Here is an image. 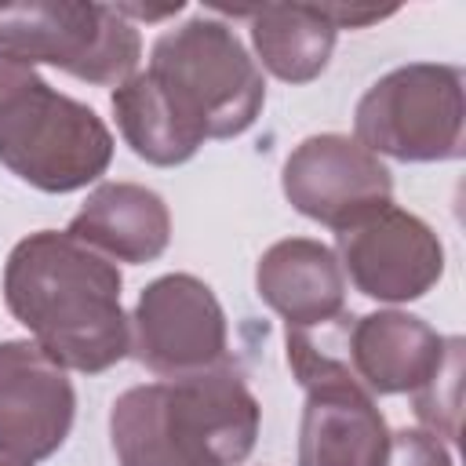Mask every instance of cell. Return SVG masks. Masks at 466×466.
Instances as JSON below:
<instances>
[{
	"label": "cell",
	"instance_id": "8992f818",
	"mask_svg": "<svg viewBox=\"0 0 466 466\" xmlns=\"http://www.w3.org/2000/svg\"><path fill=\"white\" fill-rule=\"evenodd\" d=\"M288 364L306 390L299 466H382L390 430L350 357L331 353L309 328H288Z\"/></svg>",
	"mask_w": 466,
	"mask_h": 466
},
{
	"label": "cell",
	"instance_id": "e0dca14e",
	"mask_svg": "<svg viewBox=\"0 0 466 466\" xmlns=\"http://www.w3.org/2000/svg\"><path fill=\"white\" fill-rule=\"evenodd\" d=\"M459 400H462V339H448L444 360L415 390V415L433 437L455 441L459 437Z\"/></svg>",
	"mask_w": 466,
	"mask_h": 466
},
{
	"label": "cell",
	"instance_id": "30bf717a",
	"mask_svg": "<svg viewBox=\"0 0 466 466\" xmlns=\"http://www.w3.org/2000/svg\"><path fill=\"white\" fill-rule=\"evenodd\" d=\"M339 266L350 273L360 295L379 302H408L441 280L444 248L419 215L390 204L339 233Z\"/></svg>",
	"mask_w": 466,
	"mask_h": 466
},
{
	"label": "cell",
	"instance_id": "ac0fdd59",
	"mask_svg": "<svg viewBox=\"0 0 466 466\" xmlns=\"http://www.w3.org/2000/svg\"><path fill=\"white\" fill-rule=\"evenodd\" d=\"M382 466H451V455L444 441L430 430H397L390 433V451Z\"/></svg>",
	"mask_w": 466,
	"mask_h": 466
},
{
	"label": "cell",
	"instance_id": "3957f363",
	"mask_svg": "<svg viewBox=\"0 0 466 466\" xmlns=\"http://www.w3.org/2000/svg\"><path fill=\"white\" fill-rule=\"evenodd\" d=\"M113 160L98 113L55 91L33 66L0 55V164L44 193H73Z\"/></svg>",
	"mask_w": 466,
	"mask_h": 466
},
{
	"label": "cell",
	"instance_id": "9a60e30c",
	"mask_svg": "<svg viewBox=\"0 0 466 466\" xmlns=\"http://www.w3.org/2000/svg\"><path fill=\"white\" fill-rule=\"evenodd\" d=\"M229 15L251 18V44L277 80L309 84L335 51L339 29L324 18L320 4H266Z\"/></svg>",
	"mask_w": 466,
	"mask_h": 466
},
{
	"label": "cell",
	"instance_id": "ffe728a7",
	"mask_svg": "<svg viewBox=\"0 0 466 466\" xmlns=\"http://www.w3.org/2000/svg\"><path fill=\"white\" fill-rule=\"evenodd\" d=\"M0 466H33V462H22V459H11V455H0Z\"/></svg>",
	"mask_w": 466,
	"mask_h": 466
},
{
	"label": "cell",
	"instance_id": "5bb4252c",
	"mask_svg": "<svg viewBox=\"0 0 466 466\" xmlns=\"http://www.w3.org/2000/svg\"><path fill=\"white\" fill-rule=\"evenodd\" d=\"M69 237L116 262H153L171 240V215L160 193L138 182H102L73 215Z\"/></svg>",
	"mask_w": 466,
	"mask_h": 466
},
{
	"label": "cell",
	"instance_id": "7a4b0ae2",
	"mask_svg": "<svg viewBox=\"0 0 466 466\" xmlns=\"http://www.w3.org/2000/svg\"><path fill=\"white\" fill-rule=\"evenodd\" d=\"M109 437L120 466H240L258 437V400L218 364L120 393Z\"/></svg>",
	"mask_w": 466,
	"mask_h": 466
},
{
	"label": "cell",
	"instance_id": "9c48e42d",
	"mask_svg": "<svg viewBox=\"0 0 466 466\" xmlns=\"http://www.w3.org/2000/svg\"><path fill=\"white\" fill-rule=\"evenodd\" d=\"M288 204L342 233L393 204L386 164L350 135H313L291 149L280 171Z\"/></svg>",
	"mask_w": 466,
	"mask_h": 466
},
{
	"label": "cell",
	"instance_id": "6da1fadb",
	"mask_svg": "<svg viewBox=\"0 0 466 466\" xmlns=\"http://www.w3.org/2000/svg\"><path fill=\"white\" fill-rule=\"evenodd\" d=\"M4 299L62 368L95 375L131 353L116 266L69 233L40 229L18 240L4 266Z\"/></svg>",
	"mask_w": 466,
	"mask_h": 466
},
{
	"label": "cell",
	"instance_id": "4fadbf2b",
	"mask_svg": "<svg viewBox=\"0 0 466 466\" xmlns=\"http://www.w3.org/2000/svg\"><path fill=\"white\" fill-rule=\"evenodd\" d=\"M444 346L448 339L426 320L400 309H379L353 324L346 357L371 397L415 393L444 360Z\"/></svg>",
	"mask_w": 466,
	"mask_h": 466
},
{
	"label": "cell",
	"instance_id": "7c38bea8",
	"mask_svg": "<svg viewBox=\"0 0 466 466\" xmlns=\"http://www.w3.org/2000/svg\"><path fill=\"white\" fill-rule=\"evenodd\" d=\"M255 288L288 328H324L342 317L346 273L339 255L309 237H288L262 251L255 266Z\"/></svg>",
	"mask_w": 466,
	"mask_h": 466
},
{
	"label": "cell",
	"instance_id": "5b68a950",
	"mask_svg": "<svg viewBox=\"0 0 466 466\" xmlns=\"http://www.w3.org/2000/svg\"><path fill=\"white\" fill-rule=\"evenodd\" d=\"M0 55L22 66H58L87 84L120 87L138 73L142 40L109 4L29 0L0 7Z\"/></svg>",
	"mask_w": 466,
	"mask_h": 466
},
{
	"label": "cell",
	"instance_id": "277c9868",
	"mask_svg": "<svg viewBox=\"0 0 466 466\" xmlns=\"http://www.w3.org/2000/svg\"><path fill=\"white\" fill-rule=\"evenodd\" d=\"M149 73L204 138L248 131L266 102L262 69L237 33L215 18H193L164 33L149 51Z\"/></svg>",
	"mask_w": 466,
	"mask_h": 466
},
{
	"label": "cell",
	"instance_id": "2e32d148",
	"mask_svg": "<svg viewBox=\"0 0 466 466\" xmlns=\"http://www.w3.org/2000/svg\"><path fill=\"white\" fill-rule=\"evenodd\" d=\"M113 113L124 142L157 167L182 164L204 146L200 127L186 120V113L171 102V95L149 69L135 73L113 91Z\"/></svg>",
	"mask_w": 466,
	"mask_h": 466
},
{
	"label": "cell",
	"instance_id": "8fae6325",
	"mask_svg": "<svg viewBox=\"0 0 466 466\" xmlns=\"http://www.w3.org/2000/svg\"><path fill=\"white\" fill-rule=\"evenodd\" d=\"M73 382L36 342H0V455L36 462L62 448L73 426Z\"/></svg>",
	"mask_w": 466,
	"mask_h": 466
},
{
	"label": "cell",
	"instance_id": "ba28073f",
	"mask_svg": "<svg viewBox=\"0 0 466 466\" xmlns=\"http://www.w3.org/2000/svg\"><path fill=\"white\" fill-rule=\"evenodd\" d=\"M131 353L160 379H186L226 364V313L215 291L189 277H157L131 317Z\"/></svg>",
	"mask_w": 466,
	"mask_h": 466
},
{
	"label": "cell",
	"instance_id": "52a82bcc",
	"mask_svg": "<svg viewBox=\"0 0 466 466\" xmlns=\"http://www.w3.org/2000/svg\"><path fill=\"white\" fill-rule=\"evenodd\" d=\"M357 142L393 160L462 157L466 102L462 69L444 62H411L375 80L353 113Z\"/></svg>",
	"mask_w": 466,
	"mask_h": 466
},
{
	"label": "cell",
	"instance_id": "d6986e66",
	"mask_svg": "<svg viewBox=\"0 0 466 466\" xmlns=\"http://www.w3.org/2000/svg\"><path fill=\"white\" fill-rule=\"evenodd\" d=\"M320 11L335 29H360L393 15V7H357V4H320Z\"/></svg>",
	"mask_w": 466,
	"mask_h": 466
}]
</instances>
